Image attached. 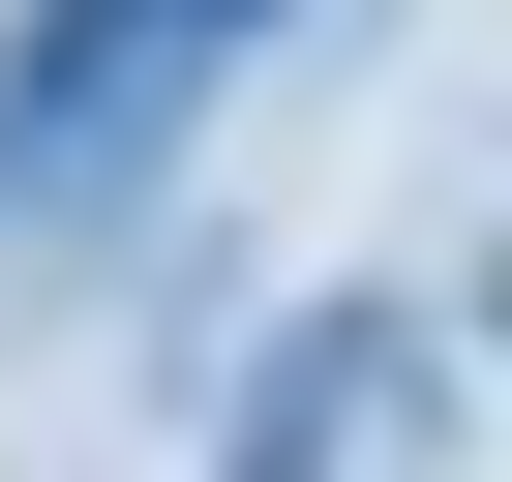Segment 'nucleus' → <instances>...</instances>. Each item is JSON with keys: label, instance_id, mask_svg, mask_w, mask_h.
Segmentation results:
<instances>
[{"label": "nucleus", "instance_id": "nucleus-1", "mask_svg": "<svg viewBox=\"0 0 512 482\" xmlns=\"http://www.w3.org/2000/svg\"><path fill=\"white\" fill-rule=\"evenodd\" d=\"M241 31H272V0H31V61H0V211H91Z\"/></svg>", "mask_w": 512, "mask_h": 482}, {"label": "nucleus", "instance_id": "nucleus-2", "mask_svg": "<svg viewBox=\"0 0 512 482\" xmlns=\"http://www.w3.org/2000/svg\"><path fill=\"white\" fill-rule=\"evenodd\" d=\"M362 422H392V332H302V362H272V392H241V482H332V452H362Z\"/></svg>", "mask_w": 512, "mask_h": 482}]
</instances>
